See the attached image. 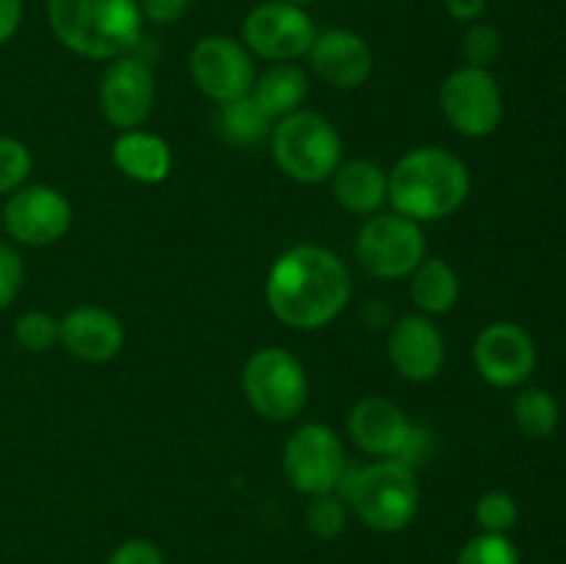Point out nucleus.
Segmentation results:
<instances>
[{"instance_id":"obj_3","label":"nucleus","mask_w":566,"mask_h":564,"mask_svg":"<svg viewBox=\"0 0 566 564\" xmlns=\"http://www.w3.org/2000/svg\"><path fill=\"white\" fill-rule=\"evenodd\" d=\"M55 39L75 55L114 61L142 44L138 0H48Z\"/></svg>"},{"instance_id":"obj_17","label":"nucleus","mask_w":566,"mask_h":564,"mask_svg":"<svg viewBox=\"0 0 566 564\" xmlns=\"http://www.w3.org/2000/svg\"><path fill=\"white\" fill-rule=\"evenodd\" d=\"M307 55L315 75L340 92L359 88L374 72L370 44L348 28H326V31L315 33V42Z\"/></svg>"},{"instance_id":"obj_18","label":"nucleus","mask_w":566,"mask_h":564,"mask_svg":"<svg viewBox=\"0 0 566 564\" xmlns=\"http://www.w3.org/2000/svg\"><path fill=\"white\" fill-rule=\"evenodd\" d=\"M59 324V343L83 363H108L125 348V324L99 304H77Z\"/></svg>"},{"instance_id":"obj_12","label":"nucleus","mask_w":566,"mask_h":564,"mask_svg":"<svg viewBox=\"0 0 566 564\" xmlns=\"http://www.w3.org/2000/svg\"><path fill=\"white\" fill-rule=\"evenodd\" d=\"M0 224L6 236L20 247H50L70 232L72 205L66 194L44 182L20 186L6 199Z\"/></svg>"},{"instance_id":"obj_7","label":"nucleus","mask_w":566,"mask_h":564,"mask_svg":"<svg viewBox=\"0 0 566 564\" xmlns=\"http://www.w3.org/2000/svg\"><path fill=\"white\" fill-rule=\"evenodd\" d=\"M426 252L423 224L396 210L368 216L354 243L359 265L376 280H403L429 258Z\"/></svg>"},{"instance_id":"obj_2","label":"nucleus","mask_w":566,"mask_h":564,"mask_svg":"<svg viewBox=\"0 0 566 564\" xmlns=\"http://www.w3.org/2000/svg\"><path fill=\"white\" fill-rule=\"evenodd\" d=\"M387 202L415 221H440L457 213L470 197V169L446 147H415L387 171Z\"/></svg>"},{"instance_id":"obj_36","label":"nucleus","mask_w":566,"mask_h":564,"mask_svg":"<svg viewBox=\"0 0 566 564\" xmlns=\"http://www.w3.org/2000/svg\"><path fill=\"white\" fill-rule=\"evenodd\" d=\"M285 3H293V6H307V3H315V0H285Z\"/></svg>"},{"instance_id":"obj_20","label":"nucleus","mask_w":566,"mask_h":564,"mask_svg":"<svg viewBox=\"0 0 566 564\" xmlns=\"http://www.w3.org/2000/svg\"><path fill=\"white\" fill-rule=\"evenodd\" d=\"M332 180V197L346 213L374 216L381 213L387 202V169H381L376 160L354 158L348 164L337 166Z\"/></svg>"},{"instance_id":"obj_27","label":"nucleus","mask_w":566,"mask_h":564,"mask_svg":"<svg viewBox=\"0 0 566 564\" xmlns=\"http://www.w3.org/2000/svg\"><path fill=\"white\" fill-rule=\"evenodd\" d=\"M61 324L44 310H28L14 321V337L25 352L44 354L59 343Z\"/></svg>"},{"instance_id":"obj_29","label":"nucleus","mask_w":566,"mask_h":564,"mask_svg":"<svg viewBox=\"0 0 566 564\" xmlns=\"http://www.w3.org/2000/svg\"><path fill=\"white\" fill-rule=\"evenodd\" d=\"M33 169V155L20 138L0 136V197L25 186Z\"/></svg>"},{"instance_id":"obj_30","label":"nucleus","mask_w":566,"mask_h":564,"mask_svg":"<svg viewBox=\"0 0 566 564\" xmlns=\"http://www.w3.org/2000/svg\"><path fill=\"white\" fill-rule=\"evenodd\" d=\"M503 50V36L490 22H470L468 33L462 39V55L468 66L490 70Z\"/></svg>"},{"instance_id":"obj_22","label":"nucleus","mask_w":566,"mask_h":564,"mask_svg":"<svg viewBox=\"0 0 566 564\" xmlns=\"http://www.w3.org/2000/svg\"><path fill=\"white\" fill-rule=\"evenodd\" d=\"M307 92V75H304L302 66H296L293 61H282V64L269 66V70L254 81L252 88L258 103L269 111L274 122L282 119V116L296 114V111L302 108Z\"/></svg>"},{"instance_id":"obj_32","label":"nucleus","mask_w":566,"mask_h":564,"mask_svg":"<svg viewBox=\"0 0 566 564\" xmlns=\"http://www.w3.org/2000/svg\"><path fill=\"white\" fill-rule=\"evenodd\" d=\"M105 564H166V556L153 540L133 536V540H125L122 545H116Z\"/></svg>"},{"instance_id":"obj_28","label":"nucleus","mask_w":566,"mask_h":564,"mask_svg":"<svg viewBox=\"0 0 566 564\" xmlns=\"http://www.w3.org/2000/svg\"><path fill=\"white\" fill-rule=\"evenodd\" d=\"M457 564H520V551L506 534H484L464 542Z\"/></svg>"},{"instance_id":"obj_10","label":"nucleus","mask_w":566,"mask_h":564,"mask_svg":"<svg viewBox=\"0 0 566 564\" xmlns=\"http://www.w3.org/2000/svg\"><path fill=\"white\" fill-rule=\"evenodd\" d=\"M188 70L199 92L219 105L252 94L254 81H258L254 55L249 53L247 44L232 36H221V33L205 36L193 44L188 55Z\"/></svg>"},{"instance_id":"obj_19","label":"nucleus","mask_w":566,"mask_h":564,"mask_svg":"<svg viewBox=\"0 0 566 564\" xmlns=\"http://www.w3.org/2000/svg\"><path fill=\"white\" fill-rule=\"evenodd\" d=\"M111 160L116 169L142 186H158L171 175L175 155L166 138L158 133H149L136 127V130H122L111 147Z\"/></svg>"},{"instance_id":"obj_24","label":"nucleus","mask_w":566,"mask_h":564,"mask_svg":"<svg viewBox=\"0 0 566 564\" xmlns=\"http://www.w3.org/2000/svg\"><path fill=\"white\" fill-rule=\"evenodd\" d=\"M514 424L520 426V431L534 440H545L553 431L558 429V420H562V409L558 401L542 387H531V390L517 393L514 398Z\"/></svg>"},{"instance_id":"obj_5","label":"nucleus","mask_w":566,"mask_h":564,"mask_svg":"<svg viewBox=\"0 0 566 564\" xmlns=\"http://www.w3.org/2000/svg\"><path fill=\"white\" fill-rule=\"evenodd\" d=\"M271 155L291 180L315 186L329 180L343 164V138L337 127L318 111L298 108L271 127Z\"/></svg>"},{"instance_id":"obj_23","label":"nucleus","mask_w":566,"mask_h":564,"mask_svg":"<svg viewBox=\"0 0 566 564\" xmlns=\"http://www.w3.org/2000/svg\"><path fill=\"white\" fill-rule=\"evenodd\" d=\"M219 125L227 142L238 144V147H252V144L271 136L274 119L258 103L254 94H247V97H238L232 103L219 105Z\"/></svg>"},{"instance_id":"obj_1","label":"nucleus","mask_w":566,"mask_h":564,"mask_svg":"<svg viewBox=\"0 0 566 564\" xmlns=\"http://www.w3.org/2000/svg\"><path fill=\"white\" fill-rule=\"evenodd\" d=\"M352 299V276L332 249L298 243L274 260L265 276V304L291 330L332 324Z\"/></svg>"},{"instance_id":"obj_34","label":"nucleus","mask_w":566,"mask_h":564,"mask_svg":"<svg viewBox=\"0 0 566 564\" xmlns=\"http://www.w3.org/2000/svg\"><path fill=\"white\" fill-rule=\"evenodd\" d=\"M22 22V0H0V48L17 33Z\"/></svg>"},{"instance_id":"obj_21","label":"nucleus","mask_w":566,"mask_h":564,"mask_svg":"<svg viewBox=\"0 0 566 564\" xmlns=\"http://www.w3.org/2000/svg\"><path fill=\"white\" fill-rule=\"evenodd\" d=\"M409 296H412L415 307L429 318L451 313L462 296V282H459L457 269L442 258H426L409 274Z\"/></svg>"},{"instance_id":"obj_15","label":"nucleus","mask_w":566,"mask_h":564,"mask_svg":"<svg viewBox=\"0 0 566 564\" xmlns=\"http://www.w3.org/2000/svg\"><path fill=\"white\" fill-rule=\"evenodd\" d=\"M387 357L407 382H431L446 365V335L429 315H403L387 337Z\"/></svg>"},{"instance_id":"obj_11","label":"nucleus","mask_w":566,"mask_h":564,"mask_svg":"<svg viewBox=\"0 0 566 564\" xmlns=\"http://www.w3.org/2000/svg\"><path fill=\"white\" fill-rule=\"evenodd\" d=\"M315 33L318 31L307 11L285 0H265L243 20V44L249 53L274 64L307 55Z\"/></svg>"},{"instance_id":"obj_6","label":"nucleus","mask_w":566,"mask_h":564,"mask_svg":"<svg viewBox=\"0 0 566 564\" xmlns=\"http://www.w3.org/2000/svg\"><path fill=\"white\" fill-rule=\"evenodd\" d=\"M241 387L249 407L260 418L271 424H287L298 418L307 404L310 382L296 354L282 346H265L258 348L243 365Z\"/></svg>"},{"instance_id":"obj_33","label":"nucleus","mask_w":566,"mask_h":564,"mask_svg":"<svg viewBox=\"0 0 566 564\" xmlns=\"http://www.w3.org/2000/svg\"><path fill=\"white\" fill-rule=\"evenodd\" d=\"M188 3L191 0H138V9H142L144 20L155 22V25H169L186 14Z\"/></svg>"},{"instance_id":"obj_31","label":"nucleus","mask_w":566,"mask_h":564,"mask_svg":"<svg viewBox=\"0 0 566 564\" xmlns=\"http://www.w3.org/2000/svg\"><path fill=\"white\" fill-rule=\"evenodd\" d=\"M22 276H25V265H22L20 252L11 243L0 241V313L14 304L22 288Z\"/></svg>"},{"instance_id":"obj_4","label":"nucleus","mask_w":566,"mask_h":564,"mask_svg":"<svg viewBox=\"0 0 566 564\" xmlns=\"http://www.w3.org/2000/svg\"><path fill=\"white\" fill-rule=\"evenodd\" d=\"M337 495L346 498L357 518L379 534H398L407 529L420 506L415 468L398 459H376L359 470L348 464Z\"/></svg>"},{"instance_id":"obj_13","label":"nucleus","mask_w":566,"mask_h":564,"mask_svg":"<svg viewBox=\"0 0 566 564\" xmlns=\"http://www.w3.org/2000/svg\"><path fill=\"white\" fill-rule=\"evenodd\" d=\"M99 111L116 130H136L155 108V72L138 55L111 61L99 81Z\"/></svg>"},{"instance_id":"obj_8","label":"nucleus","mask_w":566,"mask_h":564,"mask_svg":"<svg viewBox=\"0 0 566 564\" xmlns=\"http://www.w3.org/2000/svg\"><path fill=\"white\" fill-rule=\"evenodd\" d=\"M346 468V446L340 435L326 424L298 426L282 448V470L287 484L307 498L337 492Z\"/></svg>"},{"instance_id":"obj_26","label":"nucleus","mask_w":566,"mask_h":564,"mask_svg":"<svg viewBox=\"0 0 566 564\" xmlns=\"http://www.w3.org/2000/svg\"><path fill=\"white\" fill-rule=\"evenodd\" d=\"M517 520L520 506L509 492L492 490L475 501V523L484 534H509L517 525Z\"/></svg>"},{"instance_id":"obj_9","label":"nucleus","mask_w":566,"mask_h":564,"mask_svg":"<svg viewBox=\"0 0 566 564\" xmlns=\"http://www.w3.org/2000/svg\"><path fill=\"white\" fill-rule=\"evenodd\" d=\"M440 108L448 125L462 136H492L503 119L501 86L490 70L464 64L442 81Z\"/></svg>"},{"instance_id":"obj_25","label":"nucleus","mask_w":566,"mask_h":564,"mask_svg":"<svg viewBox=\"0 0 566 564\" xmlns=\"http://www.w3.org/2000/svg\"><path fill=\"white\" fill-rule=\"evenodd\" d=\"M304 523H307L310 534L318 536V540H337L348 523L346 498L337 495V492L313 495L304 509Z\"/></svg>"},{"instance_id":"obj_16","label":"nucleus","mask_w":566,"mask_h":564,"mask_svg":"<svg viewBox=\"0 0 566 564\" xmlns=\"http://www.w3.org/2000/svg\"><path fill=\"white\" fill-rule=\"evenodd\" d=\"M346 426L354 446L376 459H401L415 431L407 412L385 396L359 398L348 412Z\"/></svg>"},{"instance_id":"obj_14","label":"nucleus","mask_w":566,"mask_h":564,"mask_svg":"<svg viewBox=\"0 0 566 564\" xmlns=\"http://www.w3.org/2000/svg\"><path fill=\"white\" fill-rule=\"evenodd\" d=\"M473 365L492 387H517L534 374V337L514 321L484 326L473 343Z\"/></svg>"},{"instance_id":"obj_35","label":"nucleus","mask_w":566,"mask_h":564,"mask_svg":"<svg viewBox=\"0 0 566 564\" xmlns=\"http://www.w3.org/2000/svg\"><path fill=\"white\" fill-rule=\"evenodd\" d=\"M446 9L457 22H479L486 9V0H446Z\"/></svg>"}]
</instances>
